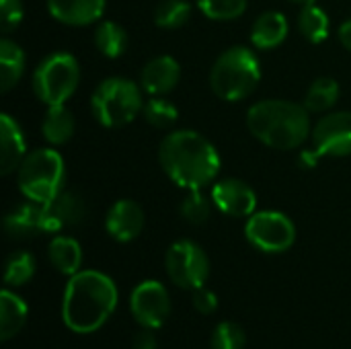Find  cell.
Returning <instances> with one entry per match:
<instances>
[{
  "label": "cell",
  "instance_id": "1",
  "mask_svg": "<svg viewBox=\"0 0 351 349\" xmlns=\"http://www.w3.org/2000/svg\"><path fill=\"white\" fill-rule=\"evenodd\" d=\"M117 306L115 282L95 269L74 274L64 290L62 321L74 333L101 329Z\"/></svg>",
  "mask_w": 351,
  "mask_h": 349
},
{
  "label": "cell",
  "instance_id": "2",
  "mask_svg": "<svg viewBox=\"0 0 351 349\" xmlns=\"http://www.w3.org/2000/svg\"><path fill=\"white\" fill-rule=\"evenodd\" d=\"M162 171L183 189H202L220 171V156L214 144L193 130L171 132L158 150Z\"/></svg>",
  "mask_w": 351,
  "mask_h": 349
},
{
  "label": "cell",
  "instance_id": "3",
  "mask_svg": "<svg viewBox=\"0 0 351 349\" xmlns=\"http://www.w3.org/2000/svg\"><path fill=\"white\" fill-rule=\"evenodd\" d=\"M249 132L269 148L294 150L302 146L311 134V117L304 105L267 99L255 103L247 113Z\"/></svg>",
  "mask_w": 351,
  "mask_h": 349
},
{
  "label": "cell",
  "instance_id": "4",
  "mask_svg": "<svg viewBox=\"0 0 351 349\" xmlns=\"http://www.w3.org/2000/svg\"><path fill=\"white\" fill-rule=\"evenodd\" d=\"M261 80V64L257 56L243 45H234L218 56L210 72L212 91L224 101H241L249 97Z\"/></svg>",
  "mask_w": 351,
  "mask_h": 349
},
{
  "label": "cell",
  "instance_id": "5",
  "mask_svg": "<svg viewBox=\"0 0 351 349\" xmlns=\"http://www.w3.org/2000/svg\"><path fill=\"white\" fill-rule=\"evenodd\" d=\"M16 179L19 189L27 200L37 204H49L64 191V158L58 150L37 148L23 158Z\"/></svg>",
  "mask_w": 351,
  "mask_h": 349
},
{
  "label": "cell",
  "instance_id": "6",
  "mask_svg": "<svg viewBox=\"0 0 351 349\" xmlns=\"http://www.w3.org/2000/svg\"><path fill=\"white\" fill-rule=\"evenodd\" d=\"M90 109L105 128L128 125L144 109L142 88L121 76L105 78L90 97Z\"/></svg>",
  "mask_w": 351,
  "mask_h": 349
},
{
  "label": "cell",
  "instance_id": "7",
  "mask_svg": "<svg viewBox=\"0 0 351 349\" xmlns=\"http://www.w3.org/2000/svg\"><path fill=\"white\" fill-rule=\"evenodd\" d=\"M80 82V66L72 53L56 51L39 62L33 74V91L41 103L64 105Z\"/></svg>",
  "mask_w": 351,
  "mask_h": 349
},
{
  "label": "cell",
  "instance_id": "8",
  "mask_svg": "<svg viewBox=\"0 0 351 349\" xmlns=\"http://www.w3.org/2000/svg\"><path fill=\"white\" fill-rule=\"evenodd\" d=\"M245 237L255 249L263 253H284L296 241V226L286 214L263 210L249 216Z\"/></svg>",
  "mask_w": 351,
  "mask_h": 349
},
{
  "label": "cell",
  "instance_id": "9",
  "mask_svg": "<svg viewBox=\"0 0 351 349\" xmlns=\"http://www.w3.org/2000/svg\"><path fill=\"white\" fill-rule=\"evenodd\" d=\"M167 274L171 282L185 290H195L206 284L210 276L208 255L193 241H177L169 247L165 257Z\"/></svg>",
  "mask_w": 351,
  "mask_h": 349
},
{
  "label": "cell",
  "instance_id": "10",
  "mask_svg": "<svg viewBox=\"0 0 351 349\" xmlns=\"http://www.w3.org/2000/svg\"><path fill=\"white\" fill-rule=\"evenodd\" d=\"M130 311L136 323L144 329H158L171 315V296L160 282L148 280L134 288L130 296Z\"/></svg>",
  "mask_w": 351,
  "mask_h": 349
},
{
  "label": "cell",
  "instance_id": "11",
  "mask_svg": "<svg viewBox=\"0 0 351 349\" xmlns=\"http://www.w3.org/2000/svg\"><path fill=\"white\" fill-rule=\"evenodd\" d=\"M313 144L321 156L351 154V111H337L321 117L313 130Z\"/></svg>",
  "mask_w": 351,
  "mask_h": 349
},
{
  "label": "cell",
  "instance_id": "12",
  "mask_svg": "<svg viewBox=\"0 0 351 349\" xmlns=\"http://www.w3.org/2000/svg\"><path fill=\"white\" fill-rule=\"evenodd\" d=\"M212 202L222 214L232 218L253 216L257 208L255 191L241 179H224L216 183L212 189Z\"/></svg>",
  "mask_w": 351,
  "mask_h": 349
},
{
  "label": "cell",
  "instance_id": "13",
  "mask_svg": "<svg viewBox=\"0 0 351 349\" xmlns=\"http://www.w3.org/2000/svg\"><path fill=\"white\" fill-rule=\"evenodd\" d=\"M4 230L10 239H29L35 234L49 232L45 204L27 200V202L14 206L4 216Z\"/></svg>",
  "mask_w": 351,
  "mask_h": 349
},
{
  "label": "cell",
  "instance_id": "14",
  "mask_svg": "<svg viewBox=\"0 0 351 349\" xmlns=\"http://www.w3.org/2000/svg\"><path fill=\"white\" fill-rule=\"evenodd\" d=\"M105 228L111 239L119 243H130L138 239L144 228V212L136 202L119 200L109 208L105 218Z\"/></svg>",
  "mask_w": 351,
  "mask_h": 349
},
{
  "label": "cell",
  "instance_id": "15",
  "mask_svg": "<svg viewBox=\"0 0 351 349\" xmlns=\"http://www.w3.org/2000/svg\"><path fill=\"white\" fill-rule=\"evenodd\" d=\"M179 78H181L179 62L171 56H158L144 66L142 76H140V84L148 95L160 97V95L173 91L177 86Z\"/></svg>",
  "mask_w": 351,
  "mask_h": 349
},
{
  "label": "cell",
  "instance_id": "16",
  "mask_svg": "<svg viewBox=\"0 0 351 349\" xmlns=\"http://www.w3.org/2000/svg\"><path fill=\"white\" fill-rule=\"evenodd\" d=\"M25 156H27V144L21 125L8 113H2L0 115V173L10 175L21 167Z\"/></svg>",
  "mask_w": 351,
  "mask_h": 349
},
{
  "label": "cell",
  "instance_id": "17",
  "mask_svg": "<svg viewBox=\"0 0 351 349\" xmlns=\"http://www.w3.org/2000/svg\"><path fill=\"white\" fill-rule=\"evenodd\" d=\"M47 10L64 25L82 27L103 16L105 0H47Z\"/></svg>",
  "mask_w": 351,
  "mask_h": 349
},
{
  "label": "cell",
  "instance_id": "18",
  "mask_svg": "<svg viewBox=\"0 0 351 349\" xmlns=\"http://www.w3.org/2000/svg\"><path fill=\"white\" fill-rule=\"evenodd\" d=\"M49 232H60L66 226H76L86 218V206L80 195L62 191L53 202L45 204Z\"/></svg>",
  "mask_w": 351,
  "mask_h": 349
},
{
  "label": "cell",
  "instance_id": "19",
  "mask_svg": "<svg viewBox=\"0 0 351 349\" xmlns=\"http://www.w3.org/2000/svg\"><path fill=\"white\" fill-rule=\"evenodd\" d=\"M288 21L282 12L267 10L257 16V21L251 27V43L257 49H274L282 45L288 37Z\"/></svg>",
  "mask_w": 351,
  "mask_h": 349
},
{
  "label": "cell",
  "instance_id": "20",
  "mask_svg": "<svg viewBox=\"0 0 351 349\" xmlns=\"http://www.w3.org/2000/svg\"><path fill=\"white\" fill-rule=\"evenodd\" d=\"M47 257L51 261V265L72 278L74 274L80 272V265H82V249L78 245V241H74L72 237H56L51 239L49 247H47Z\"/></svg>",
  "mask_w": 351,
  "mask_h": 349
},
{
  "label": "cell",
  "instance_id": "21",
  "mask_svg": "<svg viewBox=\"0 0 351 349\" xmlns=\"http://www.w3.org/2000/svg\"><path fill=\"white\" fill-rule=\"evenodd\" d=\"M25 72V51L8 37L0 39V91L8 93Z\"/></svg>",
  "mask_w": 351,
  "mask_h": 349
},
{
  "label": "cell",
  "instance_id": "22",
  "mask_svg": "<svg viewBox=\"0 0 351 349\" xmlns=\"http://www.w3.org/2000/svg\"><path fill=\"white\" fill-rule=\"evenodd\" d=\"M27 321V304L10 290L0 292V339H12Z\"/></svg>",
  "mask_w": 351,
  "mask_h": 349
},
{
  "label": "cell",
  "instance_id": "23",
  "mask_svg": "<svg viewBox=\"0 0 351 349\" xmlns=\"http://www.w3.org/2000/svg\"><path fill=\"white\" fill-rule=\"evenodd\" d=\"M74 128H76L74 117L64 105H49L47 107L43 123H41V132L49 144H53V146L66 144L72 138Z\"/></svg>",
  "mask_w": 351,
  "mask_h": 349
},
{
  "label": "cell",
  "instance_id": "24",
  "mask_svg": "<svg viewBox=\"0 0 351 349\" xmlns=\"http://www.w3.org/2000/svg\"><path fill=\"white\" fill-rule=\"evenodd\" d=\"M298 31L311 43H323L329 37V16L317 4L302 6L298 14Z\"/></svg>",
  "mask_w": 351,
  "mask_h": 349
},
{
  "label": "cell",
  "instance_id": "25",
  "mask_svg": "<svg viewBox=\"0 0 351 349\" xmlns=\"http://www.w3.org/2000/svg\"><path fill=\"white\" fill-rule=\"evenodd\" d=\"M95 45L103 56L119 58L128 49V33L121 25L113 21H103L95 31Z\"/></svg>",
  "mask_w": 351,
  "mask_h": 349
},
{
  "label": "cell",
  "instance_id": "26",
  "mask_svg": "<svg viewBox=\"0 0 351 349\" xmlns=\"http://www.w3.org/2000/svg\"><path fill=\"white\" fill-rule=\"evenodd\" d=\"M339 84L337 80L333 78H317L311 88L306 91V97H304V107L308 111H315V113H323V111H329L337 101H339Z\"/></svg>",
  "mask_w": 351,
  "mask_h": 349
},
{
  "label": "cell",
  "instance_id": "27",
  "mask_svg": "<svg viewBox=\"0 0 351 349\" xmlns=\"http://www.w3.org/2000/svg\"><path fill=\"white\" fill-rule=\"evenodd\" d=\"M35 276V259L27 251H14L6 259L4 265V282L6 286L19 288L25 286L31 278Z\"/></svg>",
  "mask_w": 351,
  "mask_h": 349
},
{
  "label": "cell",
  "instance_id": "28",
  "mask_svg": "<svg viewBox=\"0 0 351 349\" xmlns=\"http://www.w3.org/2000/svg\"><path fill=\"white\" fill-rule=\"evenodd\" d=\"M191 19V4L187 0H162L154 10V23L160 29H179Z\"/></svg>",
  "mask_w": 351,
  "mask_h": 349
},
{
  "label": "cell",
  "instance_id": "29",
  "mask_svg": "<svg viewBox=\"0 0 351 349\" xmlns=\"http://www.w3.org/2000/svg\"><path fill=\"white\" fill-rule=\"evenodd\" d=\"M142 115L154 128H169V125H173L177 121L179 111L171 101H167L162 97H152V99L144 101Z\"/></svg>",
  "mask_w": 351,
  "mask_h": 349
},
{
  "label": "cell",
  "instance_id": "30",
  "mask_svg": "<svg viewBox=\"0 0 351 349\" xmlns=\"http://www.w3.org/2000/svg\"><path fill=\"white\" fill-rule=\"evenodd\" d=\"M197 6L212 21H234L247 10V0H197Z\"/></svg>",
  "mask_w": 351,
  "mask_h": 349
},
{
  "label": "cell",
  "instance_id": "31",
  "mask_svg": "<svg viewBox=\"0 0 351 349\" xmlns=\"http://www.w3.org/2000/svg\"><path fill=\"white\" fill-rule=\"evenodd\" d=\"M179 212H181V216H183L189 224H204V222L210 218L212 204H210V200L202 193V189H189L187 197L181 202Z\"/></svg>",
  "mask_w": 351,
  "mask_h": 349
},
{
  "label": "cell",
  "instance_id": "32",
  "mask_svg": "<svg viewBox=\"0 0 351 349\" xmlns=\"http://www.w3.org/2000/svg\"><path fill=\"white\" fill-rule=\"evenodd\" d=\"M212 349H245L247 333L237 323H220L212 333Z\"/></svg>",
  "mask_w": 351,
  "mask_h": 349
},
{
  "label": "cell",
  "instance_id": "33",
  "mask_svg": "<svg viewBox=\"0 0 351 349\" xmlns=\"http://www.w3.org/2000/svg\"><path fill=\"white\" fill-rule=\"evenodd\" d=\"M23 21V2L21 0H0V31L8 35Z\"/></svg>",
  "mask_w": 351,
  "mask_h": 349
},
{
  "label": "cell",
  "instance_id": "34",
  "mask_svg": "<svg viewBox=\"0 0 351 349\" xmlns=\"http://www.w3.org/2000/svg\"><path fill=\"white\" fill-rule=\"evenodd\" d=\"M191 292H193L191 300H193V306H195L197 313H202V315L216 313V309H218V296L212 290H208L206 286H199V288H195Z\"/></svg>",
  "mask_w": 351,
  "mask_h": 349
},
{
  "label": "cell",
  "instance_id": "35",
  "mask_svg": "<svg viewBox=\"0 0 351 349\" xmlns=\"http://www.w3.org/2000/svg\"><path fill=\"white\" fill-rule=\"evenodd\" d=\"M132 349H158V344H156V337H154L152 329L140 331V333L134 337Z\"/></svg>",
  "mask_w": 351,
  "mask_h": 349
},
{
  "label": "cell",
  "instance_id": "36",
  "mask_svg": "<svg viewBox=\"0 0 351 349\" xmlns=\"http://www.w3.org/2000/svg\"><path fill=\"white\" fill-rule=\"evenodd\" d=\"M339 41H341V45H346V49L351 51V19L339 27Z\"/></svg>",
  "mask_w": 351,
  "mask_h": 349
},
{
  "label": "cell",
  "instance_id": "37",
  "mask_svg": "<svg viewBox=\"0 0 351 349\" xmlns=\"http://www.w3.org/2000/svg\"><path fill=\"white\" fill-rule=\"evenodd\" d=\"M290 2H296V4H302V6H306V4H315L317 0H290Z\"/></svg>",
  "mask_w": 351,
  "mask_h": 349
}]
</instances>
